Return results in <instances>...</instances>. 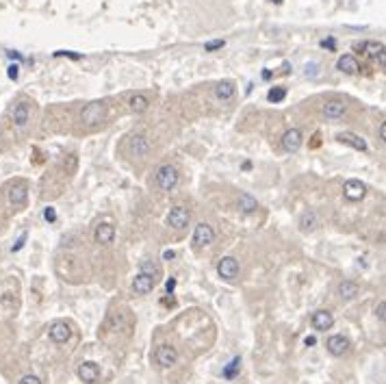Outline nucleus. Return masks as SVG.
<instances>
[{"label": "nucleus", "mask_w": 386, "mask_h": 384, "mask_svg": "<svg viewBox=\"0 0 386 384\" xmlns=\"http://www.w3.org/2000/svg\"><path fill=\"white\" fill-rule=\"evenodd\" d=\"M154 178H156V185H159L161 191H172V189H176V185H178L180 174L174 165L165 163V165H161L159 169H156Z\"/></svg>", "instance_id": "obj_1"}, {"label": "nucleus", "mask_w": 386, "mask_h": 384, "mask_svg": "<svg viewBox=\"0 0 386 384\" xmlns=\"http://www.w3.org/2000/svg\"><path fill=\"white\" fill-rule=\"evenodd\" d=\"M107 115H109V107H107V102L96 100V102H89L87 107L83 109L81 120H83L85 124H89V126H94V124H100V122L107 120Z\"/></svg>", "instance_id": "obj_2"}, {"label": "nucleus", "mask_w": 386, "mask_h": 384, "mask_svg": "<svg viewBox=\"0 0 386 384\" xmlns=\"http://www.w3.org/2000/svg\"><path fill=\"white\" fill-rule=\"evenodd\" d=\"M7 195H9V202H11L13 206L22 208V206L26 204V198H29V185H26L24 180H16V182H13V185L9 187Z\"/></svg>", "instance_id": "obj_3"}, {"label": "nucleus", "mask_w": 386, "mask_h": 384, "mask_svg": "<svg viewBox=\"0 0 386 384\" xmlns=\"http://www.w3.org/2000/svg\"><path fill=\"white\" fill-rule=\"evenodd\" d=\"M364 193H367V185H364L362 180H358V178H349V180L343 185V195H345V198H347L349 202L362 200Z\"/></svg>", "instance_id": "obj_4"}, {"label": "nucleus", "mask_w": 386, "mask_h": 384, "mask_svg": "<svg viewBox=\"0 0 386 384\" xmlns=\"http://www.w3.org/2000/svg\"><path fill=\"white\" fill-rule=\"evenodd\" d=\"M215 241V230H213V226L211 224H198L195 226V230H193V245L195 247H204L208 243H213Z\"/></svg>", "instance_id": "obj_5"}, {"label": "nucleus", "mask_w": 386, "mask_h": 384, "mask_svg": "<svg viewBox=\"0 0 386 384\" xmlns=\"http://www.w3.org/2000/svg\"><path fill=\"white\" fill-rule=\"evenodd\" d=\"M189 219H191V215L185 206H174L172 211L167 213V224L176 228V230H182V228L189 226Z\"/></svg>", "instance_id": "obj_6"}, {"label": "nucleus", "mask_w": 386, "mask_h": 384, "mask_svg": "<svg viewBox=\"0 0 386 384\" xmlns=\"http://www.w3.org/2000/svg\"><path fill=\"white\" fill-rule=\"evenodd\" d=\"M217 273L224 280H234L239 276V260L234 256H224L217 263Z\"/></svg>", "instance_id": "obj_7"}, {"label": "nucleus", "mask_w": 386, "mask_h": 384, "mask_svg": "<svg viewBox=\"0 0 386 384\" xmlns=\"http://www.w3.org/2000/svg\"><path fill=\"white\" fill-rule=\"evenodd\" d=\"M304 143V135L299 128H289L286 133L282 135V148L286 152H297Z\"/></svg>", "instance_id": "obj_8"}, {"label": "nucleus", "mask_w": 386, "mask_h": 384, "mask_svg": "<svg viewBox=\"0 0 386 384\" xmlns=\"http://www.w3.org/2000/svg\"><path fill=\"white\" fill-rule=\"evenodd\" d=\"M154 284H156V278L152 276V273H148V271H139L135 276V280H133V289H135V293H139V295L150 293L154 289Z\"/></svg>", "instance_id": "obj_9"}, {"label": "nucleus", "mask_w": 386, "mask_h": 384, "mask_svg": "<svg viewBox=\"0 0 386 384\" xmlns=\"http://www.w3.org/2000/svg\"><path fill=\"white\" fill-rule=\"evenodd\" d=\"M154 358H156V362H159L161 367L169 369V367H174L176 364V360H178V351H176V347H172V345H161V347L156 349Z\"/></svg>", "instance_id": "obj_10"}, {"label": "nucleus", "mask_w": 386, "mask_h": 384, "mask_svg": "<svg viewBox=\"0 0 386 384\" xmlns=\"http://www.w3.org/2000/svg\"><path fill=\"white\" fill-rule=\"evenodd\" d=\"M11 117H13V124H16L18 128H24L31 120V102L29 100H20L16 107H13Z\"/></svg>", "instance_id": "obj_11"}, {"label": "nucleus", "mask_w": 386, "mask_h": 384, "mask_svg": "<svg viewBox=\"0 0 386 384\" xmlns=\"http://www.w3.org/2000/svg\"><path fill=\"white\" fill-rule=\"evenodd\" d=\"M76 373H78V377H81L83 382L96 384V382H98V377H100V369H98V364H96L94 360H87V362H81V364H78Z\"/></svg>", "instance_id": "obj_12"}, {"label": "nucleus", "mask_w": 386, "mask_h": 384, "mask_svg": "<svg viewBox=\"0 0 386 384\" xmlns=\"http://www.w3.org/2000/svg\"><path fill=\"white\" fill-rule=\"evenodd\" d=\"M48 336H50L55 343H65V341H70V336H72L70 323H65V321H55V323H50Z\"/></svg>", "instance_id": "obj_13"}, {"label": "nucleus", "mask_w": 386, "mask_h": 384, "mask_svg": "<svg viewBox=\"0 0 386 384\" xmlns=\"http://www.w3.org/2000/svg\"><path fill=\"white\" fill-rule=\"evenodd\" d=\"M113 239H115V226L113 224L104 221V224L96 226V230H94V241H96V243L109 245V243H113Z\"/></svg>", "instance_id": "obj_14"}, {"label": "nucleus", "mask_w": 386, "mask_h": 384, "mask_svg": "<svg viewBox=\"0 0 386 384\" xmlns=\"http://www.w3.org/2000/svg\"><path fill=\"white\" fill-rule=\"evenodd\" d=\"M325 347H328V351L332 356H343V354H347V349H349V341L343 334H332L328 338V343H325Z\"/></svg>", "instance_id": "obj_15"}, {"label": "nucleus", "mask_w": 386, "mask_h": 384, "mask_svg": "<svg viewBox=\"0 0 386 384\" xmlns=\"http://www.w3.org/2000/svg\"><path fill=\"white\" fill-rule=\"evenodd\" d=\"M332 325H334V317H332L330 310H317L315 315H312V328L317 332H325V330H330Z\"/></svg>", "instance_id": "obj_16"}, {"label": "nucleus", "mask_w": 386, "mask_h": 384, "mask_svg": "<svg viewBox=\"0 0 386 384\" xmlns=\"http://www.w3.org/2000/svg\"><path fill=\"white\" fill-rule=\"evenodd\" d=\"M128 148H130V152H133L135 156H148V152H150V141H148L143 135H133V137L128 139Z\"/></svg>", "instance_id": "obj_17"}, {"label": "nucleus", "mask_w": 386, "mask_h": 384, "mask_svg": "<svg viewBox=\"0 0 386 384\" xmlns=\"http://www.w3.org/2000/svg\"><path fill=\"white\" fill-rule=\"evenodd\" d=\"M336 68L341 72H345V74H358V72H360V63H358V59L354 55H343L338 59Z\"/></svg>", "instance_id": "obj_18"}, {"label": "nucleus", "mask_w": 386, "mask_h": 384, "mask_svg": "<svg viewBox=\"0 0 386 384\" xmlns=\"http://www.w3.org/2000/svg\"><path fill=\"white\" fill-rule=\"evenodd\" d=\"M338 141L347 143V146H351L354 150H360V152L367 150V141H364L360 135H356V133H341V135H338Z\"/></svg>", "instance_id": "obj_19"}, {"label": "nucleus", "mask_w": 386, "mask_h": 384, "mask_svg": "<svg viewBox=\"0 0 386 384\" xmlns=\"http://www.w3.org/2000/svg\"><path fill=\"white\" fill-rule=\"evenodd\" d=\"M343 113H345V104L341 100H330L323 104V115L328 120H338V117H343Z\"/></svg>", "instance_id": "obj_20"}, {"label": "nucleus", "mask_w": 386, "mask_h": 384, "mask_svg": "<svg viewBox=\"0 0 386 384\" xmlns=\"http://www.w3.org/2000/svg\"><path fill=\"white\" fill-rule=\"evenodd\" d=\"M128 109L133 111V113H146V111L150 109V100H148V96H143V94H135V96H130V100H128Z\"/></svg>", "instance_id": "obj_21"}, {"label": "nucleus", "mask_w": 386, "mask_h": 384, "mask_svg": "<svg viewBox=\"0 0 386 384\" xmlns=\"http://www.w3.org/2000/svg\"><path fill=\"white\" fill-rule=\"evenodd\" d=\"M234 91H237V85L232 81H221V83L215 85V94H217V98H221V100H230L234 96Z\"/></svg>", "instance_id": "obj_22"}, {"label": "nucleus", "mask_w": 386, "mask_h": 384, "mask_svg": "<svg viewBox=\"0 0 386 384\" xmlns=\"http://www.w3.org/2000/svg\"><path fill=\"white\" fill-rule=\"evenodd\" d=\"M237 204H239V208L243 213H254L258 208V202H256V198H252L250 193H239L237 195Z\"/></svg>", "instance_id": "obj_23"}, {"label": "nucleus", "mask_w": 386, "mask_h": 384, "mask_svg": "<svg viewBox=\"0 0 386 384\" xmlns=\"http://www.w3.org/2000/svg\"><path fill=\"white\" fill-rule=\"evenodd\" d=\"M358 284L356 282H351V280H343L341 284H338V295H341L343 299H354L358 295Z\"/></svg>", "instance_id": "obj_24"}, {"label": "nucleus", "mask_w": 386, "mask_h": 384, "mask_svg": "<svg viewBox=\"0 0 386 384\" xmlns=\"http://www.w3.org/2000/svg\"><path fill=\"white\" fill-rule=\"evenodd\" d=\"M315 226H317V215L312 211H306L302 217H299V230H302V232L315 230Z\"/></svg>", "instance_id": "obj_25"}, {"label": "nucleus", "mask_w": 386, "mask_h": 384, "mask_svg": "<svg viewBox=\"0 0 386 384\" xmlns=\"http://www.w3.org/2000/svg\"><path fill=\"white\" fill-rule=\"evenodd\" d=\"M360 48L367 52L369 57H377L380 52H384V44H382V42H364Z\"/></svg>", "instance_id": "obj_26"}, {"label": "nucleus", "mask_w": 386, "mask_h": 384, "mask_svg": "<svg viewBox=\"0 0 386 384\" xmlns=\"http://www.w3.org/2000/svg\"><path fill=\"white\" fill-rule=\"evenodd\" d=\"M284 98H286V89L284 87H273V89H269V94H267V100L273 102V104L282 102Z\"/></svg>", "instance_id": "obj_27"}, {"label": "nucleus", "mask_w": 386, "mask_h": 384, "mask_svg": "<svg viewBox=\"0 0 386 384\" xmlns=\"http://www.w3.org/2000/svg\"><path fill=\"white\" fill-rule=\"evenodd\" d=\"M239 367H241V360H239V358H234V360L228 362V367L224 369V375L226 377H234V375H237V371H239Z\"/></svg>", "instance_id": "obj_28"}, {"label": "nucleus", "mask_w": 386, "mask_h": 384, "mask_svg": "<svg viewBox=\"0 0 386 384\" xmlns=\"http://www.w3.org/2000/svg\"><path fill=\"white\" fill-rule=\"evenodd\" d=\"M219 48H224V39H215V42H208L204 46L206 52H213V50H219Z\"/></svg>", "instance_id": "obj_29"}, {"label": "nucleus", "mask_w": 386, "mask_h": 384, "mask_svg": "<svg viewBox=\"0 0 386 384\" xmlns=\"http://www.w3.org/2000/svg\"><path fill=\"white\" fill-rule=\"evenodd\" d=\"M44 217H46V221H50V224H52V221L57 219V211H55L52 206H48V208L44 211Z\"/></svg>", "instance_id": "obj_30"}, {"label": "nucleus", "mask_w": 386, "mask_h": 384, "mask_svg": "<svg viewBox=\"0 0 386 384\" xmlns=\"http://www.w3.org/2000/svg\"><path fill=\"white\" fill-rule=\"evenodd\" d=\"M20 384H42V380H39L37 375H24L22 380H20Z\"/></svg>", "instance_id": "obj_31"}, {"label": "nucleus", "mask_w": 386, "mask_h": 384, "mask_svg": "<svg viewBox=\"0 0 386 384\" xmlns=\"http://www.w3.org/2000/svg\"><path fill=\"white\" fill-rule=\"evenodd\" d=\"M377 137H380V141H382V143L386 141V124H384V122L380 124V128H377Z\"/></svg>", "instance_id": "obj_32"}, {"label": "nucleus", "mask_w": 386, "mask_h": 384, "mask_svg": "<svg viewBox=\"0 0 386 384\" xmlns=\"http://www.w3.org/2000/svg\"><path fill=\"white\" fill-rule=\"evenodd\" d=\"M57 55H65V57H70V59H81V55H76V52H70V50H61V52H57Z\"/></svg>", "instance_id": "obj_33"}, {"label": "nucleus", "mask_w": 386, "mask_h": 384, "mask_svg": "<svg viewBox=\"0 0 386 384\" xmlns=\"http://www.w3.org/2000/svg\"><path fill=\"white\" fill-rule=\"evenodd\" d=\"M24 241H26V234H22V237H20V239H18V243H16V245H13V252H18V250H20V247H22V245H24Z\"/></svg>", "instance_id": "obj_34"}, {"label": "nucleus", "mask_w": 386, "mask_h": 384, "mask_svg": "<svg viewBox=\"0 0 386 384\" xmlns=\"http://www.w3.org/2000/svg\"><path fill=\"white\" fill-rule=\"evenodd\" d=\"M384 308H386V304L380 302V306H377V317H380V321H384Z\"/></svg>", "instance_id": "obj_35"}, {"label": "nucleus", "mask_w": 386, "mask_h": 384, "mask_svg": "<svg viewBox=\"0 0 386 384\" xmlns=\"http://www.w3.org/2000/svg\"><path fill=\"white\" fill-rule=\"evenodd\" d=\"M9 78H13V81L18 78V65H11L9 68Z\"/></svg>", "instance_id": "obj_36"}, {"label": "nucleus", "mask_w": 386, "mask_h": 384, "mask_svg": "<svg viewBox=\"0 0 386 384\" xmlns=\"http://www.w3.org/2000/svg\"><path fill=\"white\" fill-rule=\"evenodd\" d=\"M165 286H167V293H172V291H174V286H176V280L172 278V280H169V282H167Z\"/></svg>", "instance_id": "obj_37"}, {"label": "nucleus", "mask_w": 386, "mask_h": 384, "mask_svg": "<svg viewBox=\"0 0 386 384\" xmlns=\"http://www.w3.org/2000/svg\"><path fill=\"white\" fill-rule=\"evenodd\" d=\"M321 46H323V48H334V42H332V39H328V42H321Z\"/></svg>", "instance_id": "obj_38"}, {"label": "nucleus", "mask_w": 386, "mask_h": 384, "mask_svg": "<svg viewBox=\"0 0 386 384\" xmlns=\"http://www.w3.org/2000/svg\"><path fill=\"white\" fill-rule=\"evenodd\" d=\"M304 343H306V345H315L317 341H315V336H306V338H304Z\"/></svg>", "instance_id": "obj_39"}, {"label": "nucleus", "mask_w": 386, "mask_h": 384, "mask_svg": "<svg viewBox=\"0 0 386 384\" xmlns=\"http://www.w3.org/2000/svg\"><path fill=\"white\" fill-rule=\"evenodd\" d=\"M174 256H176V254H174L172 250H167L165 254H163V258H167V260H169V258H174Z\"/></svg>", "instance_id": "obj_40"}, {"label": "nucleus", "mask_w": 386, "mask_h": 384, "mask_svg": "<svg viewBox=\"0 0 386 384\" xmlns=\"http://www.w3.org/2000/svg\"><path fill=\"white\" fill-rule=\"evenodd\" d=\"M271 3H276V5H280V3H282V0H271Z\"/></svg>", "instance_id": "obj_41"}]
</instances>
